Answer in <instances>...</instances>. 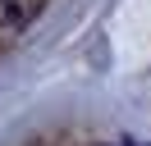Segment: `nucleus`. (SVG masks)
Instances as JSON below:
<instances>
[{"label":"nucleus","mask_w":151,"mask_h":146,"mask_svg":"<svg viewBox=\"0 0 151 146\" xmlns=\"http://www.w3.org/2000/svg\"><path fill=\"white\" fill-rule=\"evenodd\" d=\"M46 9H50V0H0V59L19 50V41L32 32V23Z\"/></svg>","instance_id":"obj_1"}]
</instances>
